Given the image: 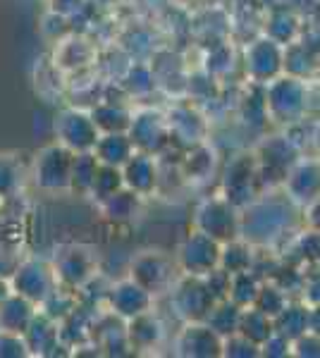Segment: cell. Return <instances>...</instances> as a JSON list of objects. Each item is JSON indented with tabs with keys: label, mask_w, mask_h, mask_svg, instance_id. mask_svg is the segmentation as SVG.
<instances>
[{
	"label": "cell",
	"mask_w": 320,
	"mask_h": 358,
	"mask_svg": "<svg viewBox=\"0 0 320 358\" xmlns=\"http://www.w3.org/2000/svg\"><path fill=\"white\" fill-rule=\"evenodd\" d=\"M256 170L251 163L246 160H237L235 165L227 170V179H225V199H230L232 203H239V196L244 199H251V184H253Z\"/></svg>",
	"instance_id": "obj_27"
},
{
	"label": "cell",
	"mask_w": 320,
	"mask_h": 358,
	"mask_svg": "<svg viewBox=\"0 0 320 358\" xmlns=\"http://www.w3.org/2000/svg\"><path fill=\"white\" fill-rule=\"evenodd\" d=\"M91 117H94V122H96L101 134H110V131H127L130 129L134 115L127 110L125 106L101 103L96 110H91Z\"/></svg>",
	"instance_id": "obj_29"
},
{
	"label": "cell",
	"mask_w": 320,
	"mask_h": 358,
	"mask_svg": "<svg viewBox=\"0 0 320 358\" xmlns=\"http://www.w3.org/2000/svg\"><path fill=\"white\" fill-rule=\"evenodd\" d=\"M36 313H39L36 303L20 296V294L10 292L3 299V303H0V332L25 334Z\"/></svg>",
	"instance_id": "obj_19"
},
{
	"label": "cell",
	"mask_w": 320,
	"mask_h": 358,
	"mask_svg": "<svg viewBox=\"0 0 320 358\" xmlns=\"http://www.w3.org/2000/svg\"><path fill=\"white\" fill-rule=\"evenodd\" d=\"M25 189V167L13 153H0V201H13Z\"/></svg>",
	"instance_id": "obj_24"
},
{
	"label": "cell",
	"mask_w": 320,
	"mask_h": 358,
	"mask_svg": "<svg viewBox=\"0 0 320 358\" xmlns=\"http://www.w3.org/2000/svg\"><path fill=\"white\" fill-rule=\"evenodd\" d=\"M289 201L296 203H311L313 199L320 196V165L308 160V163H299L289 170L287 182H284Z\"/></svg>",
	"instance_id": "obj_18"
},
{
	"label": "cell",
	"mask_w": 320,
	"mask_h": 358,
	"mask_svg": "<svg viewBox=\"0 0 320 358\" xmlns=\"http://www.w3.org/2000/svg\"><path fill=\"white\" fill-rule=\"evenodd\" d=\"M239 317H242V308L230 299H218L213 303V308L208 310L206 315V325L211 327L213 332H218L220 337H230V334L237 332L239 327Z\"/></svg>",
	"instance_id": "obj_23"
},
{
	"label": "cell",
	"mask_w": 320,
	"mask_h": 358,
	"mask_svg": "<svg viewBox=\"0 0 320 358\" xmlns=\"http://www.w3.org/2000/svg\"><path fill=\"white\" fill-rule=\"evenodd\" d=\"M130 277L137 285L151 294H158L170 285L172 280V263L158 251H141L132 258Z\"/></svg>",
	"instance_id": "obj_11"
},
{
	"label": "cell",
	"mask_w": 320,
	"mask_h": 358,
	"mask_svg": "<svg viewBox=\"0 0 320 358\" xmlns=\"http://www.w3.org/2000/svg\"><path fill=\"white\" fill-rule=\"evenodd\" d=\"M196 229L206 232L208 236H213L215 241L225 244L230 239L239 236V215H237V206L232 203L225 196L218 199H208L203 201L196 210Z\"/></svg>",
	"instance_id": "obj_6"
},
{
	"label": "cell",
	"mask_w": 320,
	"mask_h": 358,
	"mask_svg": "<svg viewBox=\"0 0 320 358\" xmlns=\"http://www.w3.org/2000/svg\"><path fill=\"white\" fill-rule=\"evenodd\" d=\"M215 301H218V299L211 294L203 277L187 275L184 280H179L177 285H174L172 306H174V310H177V315L184 317L187 322L206 320L208 310L213 308Z\"/></svg>",
	"instance_id": "obj_9"
},
{
	"label": "cell",
	"mask_w": 320,
	"mask_h": 358,
	"mask_svg": "<svg viewBox=\"0 0 320 358\" xmlns=\"http://www.w3.org/2000/svg\"><path fill=\"white\" fill-rule=\"evenodd\" d=\"M29 356V349L22 334L0 332V358H25Z\"/></svg>",
	"instance_id": "obj_37"
},
{
	"label": "cell",
	"mask_w": 320,
	"mask_h": 358,
	"mask_svg": "<svg viewBox=\"0 0 320 358\" xmlns=\"http://www.w3.org/2000/svg\"><path fill=\"white\" fill-rule=\"evenodd\" d=\"M177 351L182 356L208 358V356H223V337L213 332L203 320L187 322L177 339Z\"/></svg>",
	"instance_id": "obj_14"
},
{
	"label": "cell",
	"mask_w": 320,
	"mask_h": 358,
	"mask_svg": "<svg viewBox=\"0 0 320 358\" xmlns=\"http://www.w3.org/2000/svg\"><path fill=\"white\" fill-rule=\"evenodd\" d=\"M272 325H275V332L294 342L308 330V306L304 301H287L280 313L272 317Z\"/></svg>",
	"instance_id": "obj_22"
},
{
	"label": "cell",
	"mask_w": 320,
	"mask_h": 358,
	"mask_svg": "<svg viewBox=\"0 0 320 358\" xmlns=\"http://www.w3.org/2000/svg\"><path fill=\"white\" fill-rule=\"evenodd\" d=\"M127 134H130L137 151L153 153V155L172 138L167 117H162L160 113H153V110H144V113L134 115Z\"/></svg>",
	"instance_id": "obj_10"
},
{
	"label": "cell",
	"mask_w": 320,
	"mask_h": 358,
	"mask_svg": "<svg viewBox=\"0 0 320 358\" xmlns=\"http://www.w3.org/2000/svg\"><path fill=\"white\" fill-rule=\"evenodd\" d=\"M22 337H25L29 356H53L55 349H62L60 327H57L53 317L43 315L41 310L34 315L32 325L27 327V332Z\"/></svg>",
	"instance_id": "obj_16"
},
{
	"label": "cell",
	"mask_w": 320,
	"mask_h": 358,
	"mask_svg": "<svg viewBox=\"0 0 320 358\" xmlns=\"http://www.w3.org/2000/svg\"><path fill=\"white\" fill-rule=\"evenodd\" d=\"M84 5V0H50V10L62 17H69Z\"/></svg>",
	"instance_id": "obj_41"
},
{
	"label": "cell",
	"mask_w": 320,
	"mask_h": 358,
	"mask_svg": "<svg viewBox=\"0 0 320 358\" xmlns=\"http://www.w3.org/2000/svg\"><path fill=\"white\" fill-rule=\"evenodd\" d=\"M10 292H13V289H10V282L5 280V277H0V303H3V299L8 296Z\"/></svg>",
	"instance_id": "obj_44"
},
{
	"label": "cell",
	"mask_w": 320,
	"mask_h": 358,
	"mask_svg": "<svg viewBox=\"0 0 320 358\" xmlns=\"http://www.w3.org/2000/svg\"><path fill=\"white\" fill-rule=\"evenodd\" d=\"M287 292L280 289L275 282H263L260 285V292H258V299H256V308H260L263 313H267L270 317H275L280 310L287 306Z\"/></svg>",
	"instance_id": "obj_33"
},
{
	"label": "cell",
	"mask_w": 320,
	"mask_h": 358,
	"mask_svg": "<svg viewBox=\"0 0 320 358\" xmlns=\"http://www.w3.org/2000/svg\"><path fill=\"white\" fill-rule=\"evenodd\" d=\"M284 69V53L272 38H258L246 50V72L253 82H272Z\"/></svg>",
	"instance_id": "obj_13"
},
{
	"label": "cell",
	"mask_w": 320,
	"mask_h": 358,
	"mask_svg": "<svg viewBox=\"0 0 320 358\" xmlns=\"http://www.w3.org/2000/svg\"><path fill=\"white\" fill-rule=\"evenodd\" d=\"M287 203H277L272 199L253 203L251 210H246V215L239 217V234H244L251 241H258V244L270 241L284 227V222L289 220Z\"/></svg>",
	"instance_id": "obj_7"
},
{
	"label": "cell",
	"mask_w": 320,
	"mask_h": 358,
	"mask_svg": "<svg viewBox=\"0 0 320 358\" xmlns=\"http://www.w3.org/2000/svg\"><path fill=\"white\" fill-rule=\"evenodd\" d=\"M108 306L110 313H115L122 320H130V317L141 315L153 308V294L144 289L141 285H137L132 277H127V280H120L118 285L110 287Z\"/></svg>",
	"instance_id": "obj_12"
},
{
	"label": "cell",
	"mask_w": 320,
	"mask_h": 358,
	"mask_svg": "<svg viewBox=\"0 0 320 358\" xmlns=\"http://www.w3.org/2000/svg\"><path fill=\"white\" fill-rule=\"evenodd\" d=\"M308 332H313L320 337V303L308 306Z\"/></svg>",
	"instance_id": "obj_42"
},
{
	"label": "cell",
	"mask_w": 320,
	"mask_h": 358,
	"mask_svg": "<svg viewBox=\"0 0 320 358\" xmlns=\"http://www.w3.org/2000/svg\"><path fill=\"white\" fill-rule=\"evenodd\" d=\"M101 163L94 155V151H86V153H74L72 158V177H69V189L72 192H79L81 196H89L91 192V184L96 179V172Z\"/></svg>",
	"instance_id": "obj_28"
},
{
	"label": "cell",
	"mask_w": 320,
	"mask_h": 358,
	"mask_svg": "<svg viewBox=\"0 0 320 358\" xmlns=\"http://www.w3.org/2000/svg\"><path fill=\"white\" fill-rule=\"evenodd\" d=\"M134 143L127 131H110V134H101L94 146V155L101 165L122 167L134 155Z\"/></svg>",
	"instance_id": "obj_20"
},
{
	"label": "cell",
	"mask_w": 320,
	"mask_h": 358,
	"mask_svg": "<svg viewBox=\"0 0 320 358\" xmlns=\"http://www.w3.org/2000/svg\"><path fill=\"white\" fill-rule=\"evenodd\" d=\"M122 187H125V182H122L120 167L101 165V167H98V172H96L94 184H91L89 196H94L98 203H103V201L110 199V196H113L115 192H120Z\"/></svg>",
	"instance_id": "obj_32"
},
{
	"label": "cell",
	"mask_w": 320,
	"mask_h": 358,
	"mask_svg": "<svg viewBox=\"0 0 320 358\" xmlns=\"http://www.w3.org/2000/svg\"><path fill=\"white\" fill-rule=\"evenodd\" d=\"M220 268L227 270L230 275L253 270V251L249 246V241H242L239 236L225 241L223 248H220Z\"/></svg>",
	"instance_id": "obj_26"
},
{
	"label": "cell",
	"mask_w": 320,
	"mask_h": 358,
	"mask_svg": "<svg viewBox=\"0 0 320 358\" xmlns=\"http://www.w3.org/2000/svg\"><path fill=\"white\" fill-rule=\"evenodd\" d=\"M311 217H318L316 222L311 224L313 229H320V196L318 199H313L311 203H308V220H311Z\"/></svg>",
	"instance_id": "obj_43"
},
{
	"label": "cell",
	"mask_w": 320,
	"mask_h": 358,
	"mask_svg": "<svg viewBox=\"0 0 320 358\" xmlns=\"http://www.w3.org/2000/svg\"><path fill=\"white\" fill-rule=\"evenodd\" d=\"M237 332L260 346L272 332H275V325H272V317L267 313H263L260 308H256V306H246V308H242V317H239V327H237Z\"/></svg>",
	"instance_id": "obj_25"
},
{
	"label": "cell",
	"mask_w": 320,
	"mask_h": 358,
	"mask_svg": "<svg viewBox=\"0 0 320 358\" xmlns=\"http://www.w3.org/2000/svg\"><path fill=\"white\" fill-rule=\"evenodd\" d=\"M22 248L17 241H8V239H0V277L10 280V275L17 270V265L22 263Z\"/></svg>",
	"instance_id": "obj_35"
},
{
	"label": "cell",
	"mask_w": 320,
	"mask_h": 358,
	"mask_svg": "<svg viewBox=\"0 0 320 358\" xmlns=\"http://www.w3.org/2000/svg\"><path fill=\"white\" fill-rule=\"evenodd\" d=\"M292 354L294 356H308V358L320 356V337L306 330L301 337H296L292 342Z\"/></svg>",
	"instance_id": "obj_39"
},
{
	"label": "cell",
	"mask_w": 320,
	"mask_h": 358,
	"mask_svg": "<svg viewBox=\"0 0 320 358\" xmlns=\"http://www.w3.org/2000/svg\"><path fill=\"white\" fill-rule=\"evenodd\" d=\"M301 299H304L306 306L320 303V265H316L311 273H304V280H301Z\"/></svg>",
	"instance_id": "obj_38"
},
{
	"label": "cell",
	"mask_w": 320,
	"mask_h": 358,
	"mask_svg": "<svg viewBox=\"0 0 320 358\" xmlns=\"http://www.w3.org/2000/svg\"><path fill=\"white\" fill-rule=\"evenodd\" d=\"M120 172L125 187L139 196L151 194L158 184V165H155L153 153L134 151L132 158L120 167Z\"/></svg>",
	"instance_id": "obj_15"
},
{
	"label": "cell",
	"mask_w": 320,
	"mask_h": 358,
	"mask_svg": "<svg viewBox=\"0 0 320 358\" xmlns=\"http://www.w3.org/2000/svg\"><path fill=\"white\" fill-rule=\"evenodd\" d=\"M139 199H141L139 194H134L132 189L122 187L120 192H115L110 199L103 201L101 208H103V213H106V217H110V220L125 222V220H132L134 213L139 210Z\"/></svg>",
	"instance_id": "obj_31"
},
{
	"label": "cell",
	"mask_w": 320,
	"mask_h": 358,
	"mask_svg": "<svg viewBox=\"0 0 320 358\" xmlns=\"http://www.w3.org/2000/svg\"><path fill=\"white\" fill-rule=\"evenodd\" d=\"M265 113L275 122H296L306 113V86L299 77H275L265 86Z\"/></svg>",
	"instance_id": "obj_2"
},
{
	"label": "cell",
	"mask_w": 320,
	"mask_h": 358,
	"mask_svg": "<svg viewBox=\"0 0 320 358\" xmlns=\"http://www.w3.org/2000/svg\"><path fill=\"white\" fill-rule=\"evenodd\" d=\"M72 158L74 153L67 151L60 143H50V146L41 148L34 158L32 165V179L41 192H67L69 177H72Z\"/></svg>",
	"instance_id": "obj_1"
},
{
	"label": "cell",
	"mask_w": 320,
	"mask_h": 358,
	"mask_svg": "<svg viewBox=\"0 0 320 358\" xmlns=\"http://www.w3.org/2000/svg\"><path fill=\"white\" fill-rule=\"evenodd\" d=\"M296 246H299V253L304 261L311 265H320V229H308L296 239Z\"/></svg>",
	"instance_id": "obj_36"
},
{
	"label": "cell",
	"mask_w": 320,
	"mask_h": 358,
	"mask_svg": "<svg viewBox=\"0 0 320 358\" xmlns=\"http://www.w3.org/2000/svg\"><path fill=\"white\" fill-rule=\"evenodd\" d=\"M8 282H10V289L15 294L29 299V301H34L36 306L60 285L55 277L53 265L41 261L36 256L22 258V263L17 265V270L10 275Z\"/></svg>",
	"instance_id": "obj_3"
},
{
	"label": "cell",
	"mask_w": 320,
	"mask_h": 358,
	"mask_svg": "<svg viewBox=\"0 0 320 358\" xmlns=\"http://www.w3.org/2000/svg\"><path fill=\"white\" fill-rule=\"evenodd\" d=\"M260 285L263 282L256 277V270H244V273L232 275L230 280V292H227V299L235 301L239 308H246V306H253L256 299H258Z\"/></svg>",
	"instance_id": "obj_30"
},
{
	"label": "cell",
	"mask_w": 320,
	"mask_h": 358,
	"mask_svg": "<svg viewBox=\"0 0 320 358\" xmlns=\"http://www.w3.org/2000/svg\"><path fill=\"white\" fill-rule=\"evenodd\" d=\"M260 354L272 356V358H280V356H289L292 354V342L287 337H282L280 332H272L270 337L260 344Z\"/></svg>",
	"instance_id": "obj_40"
},
{
	"label": "cell",
	"mask_w": 320,
	"mask_h": 358,
	"mask_svg": "<svg viewBox=\"0 0 320 358\" xmlns=\"http://www.w3.org/2000/svg\"><path fill=\"white\" fill-rule=\"evenodd\" d=\"M94 55L96 50L89 41H84L81 36H67L57 41L53 62L60 67V72H74V69L91 65Z\"/></svg>",
	"instance_id": "obj_21"
},
{
	"label": "cell",
	"mask_w": 320,
	"mask_h": 358,
	"mask_svg": "<svg viewBox=\"0 0 320 358\" xmlns=\"http://www.w3.org/2000/svg\"><path fill=\"white\" fill-rule=\"evenodd\" d=\"M53 129H55V141L72 153L94 151L98 136H101L91 113L77 110V108H67V110L57 115Z\"/></svg>",
	"instance_id": "obj_4"
},
{
	"label": "cell",
	"mask_w": 320,
	"mask_h": 358,
	"mask_svg": "<svg viewBox=\"0 0 320 358\" xmlns=\"http://www.w3.org/2000/svg\"><path fill=\"white\" fill-rule=\"evenodd\" d=\"M53 270L62 287L81 289L96 277V256L81 244H65L55 251Z\"/></svg>",
	"instance_id": "obj_5"
},
{
	"label": "cell",
	"mask_w": 320,
	"mask_h": 358,
	"mask_svg": "<svg viewBox=\"0 0 320 358\" xmlns=\"http://www.w3.org/2000/svg\"><path fill=\"white\" fill-rule=\"evenodd\" d=\"M125 332H127V342H130V351L155 349V346L162 342V334H165L162 322L158 320V315L153 313V308L125 320Z\"/></svg>",
	"instance_id": "obj_17"
},
{
	"label": "cell",
	"mask_w": 320,
	"mask_h": 358,
	"mask_svg": "<svg viewBox=\"0 0 320 358\" xmlns=\"http://www.w3.org/2000/svg\"><path fill=\"white\" fill-rule=\"evenodd\" d=\"M223 356L253 358V356H260V346L253 344L251 339H246L244 334L235 332V334H230V337H223Z\"/></svg>",
	"instance_id": "obj_34"
},
{
	"label": "cell",
	"mask_w": 320,
	"mask_h": 358,
	"mask_svg": "<svg viewBox=\"0 0 320 358\" xmlns=\"http://www.w3.org/2000/svg\"><path fill=\"white\" fill-rule=\"evenodd\" d=\"M220 248H223L220 241H215L213 236H208L201 229H194L179 246V268L184 270V275L206 277L220 265Z\"/></svg>",
	"instance_id": "obj_8"
}]
</instances>
